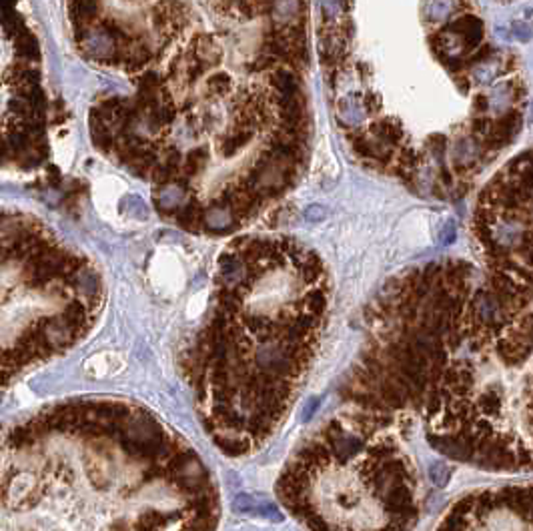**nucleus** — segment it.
<instances>
[{
    "label": "nucleus",
    "instance_id": "a878e982",
    "mask_svg": "<svg viewBox=\"0 0 533 531\" xmlns=\"http://www.w3.org/2000/svg\"><path fill=\"white\" fill-rule=\"evenodd\" d=\"M249 69H251L253 73H271V71L277 69V59H275L273 54H269V52H263V54H259V57L251 62Z\"/></svg>",
    "mask_w": 533,
    "mask_h": 531
},
{
    "label": "nucleus",
    "instance_id": "4468645a",
    "mask_svg": "<svg viewBox=\"0 0 533 531\" xmlns=\"http://www.w3.org/2000/svg\"><path fill=\"white\" fill-rule=\"evenodd\" d=\"M191 54H193L197 61H201L205 64L206 69L211 66H217L221 62V47L217 45V40L211 37V35H199L194 37L193 45H191Z\"/></svg>",
    "mask_w": 533,
    "mask_h": 531
},
{
    "label": "nucleus",
    "instance_id": "f03ea898",
    "mask_svg": "<svg viewBox=\"0 0 533 531\" xmlns=\"http://www.w3.org/2000/svg\"><path fill=\"white\" fill-rule=\"evenodd\" d=\"M327 307L325 267L291 237H239L218 257L187 375L201 423L227 455L259 451L279 431L315 363Z\"/></svg>",
    "mask_w": 533,
    "mask_h": 531
},
{
    "label": "nucleus",
    "instance_id": "9d476101",
    "mask_svg": "<svg viewBox=\"0 0 533 531\" xmlns=\"http://www.w3.org/2000/svg\"><path fill=\"white\" fill-rule=\"evenodd\" d=\"M187 182L184 179H175V181L158 185L155 191V205L158 213L163 215H177V211L181 209L189 199H187Z\"/></svg>",
    "mask_w": 533,
    "mask_h": 531
},
{
    "label": "nucleus",
    "instance_id": "bb28decb",
    "mask_svg": "<svg viewBox=\"0 0 533 531\" xmlns=\"http://www.w3.org/2000/svg\"><path fill=\"white\" fill-rule=\"evenodd\" d=\"M341 2H343V0H321V8H323L325 18H335V16L339 14Z\"/></svg>",
    "mask_w": 533,
    "mask_h": 531
},
{
    "label": "nucleus",
    "instance_id": "9b49d317",
    "mask_svg": "<svg viewBox=\"0 0 533 531\" xmlns=\"http://www.w3.org/2000/svg\"><path fill=\"white\" fill-rule=\"evenodd\" d=\"M88 124H90V139H93V145L97 146L100 153H110V151L117 146L115 131H112V127H110L109 122H105V119L100 117L97 107L90 110Z\"/></svg>",
    "mask_w": 533,
    "mask_h": 531
},
{
    "label": "nucleus",
    "instance_id": "393cba45",
    "mask_svg": "<svg viewBox=\"0 0 533 531\" xmlns=\"http://www.w3.org/2000/svg\"><path fill=\"white\" fill-rule=\"evenodd\" d=\"M136 85H139V93H158L163 88V78L157 71H146L139 78H136Z\"/></svg>",
    "mask_w": 533,
    "mask_h": 531
},
{
    "label": "nucleus",
    "instance_id": "aec40b11",
    "mask_svg": "<svg viewBox=\"0 0 533 531\" xmlns=\"http://www.w3.org/2000/svg\"><path fill=\"white\" fill-rule=\"evenodd\" d=\"M206 161H209V151H206V146H197L193 151H189V155L184 157V163H182V177H184V179H193V177H197L201 170L205 169Z\"/></svg>",
    "mask_w": 533,
    "mask_h": 531
},
{
    "label": "nucleus",
    "instance_id": "ddd939ff",
    "mask_svg": "<svg viewBox=\"0 0 533 531\" xmlns=\"http://www.w3.org/2000/svg\"><path fill=\"white\" fill-rule=\"evenodd\" d=\"M367 133L373 134L375 139L387 143V145L397 148V151H399L401 146H405L403 145V141H405V131H403L401 122L391 119V117H385V119H379V121L373 122V124L369 127Z\"/></svg>",
    "mask_w": 533,
    "mask_h": 531
},
{
    "label": "nucleus",
    "instance_id": "f257e3e1",
    "mask_svg": "<svg viewBox=\"0 0 533 531\" xmlns=\"http://www.w3.org/2000/svg\"><path fill=\"white\" fill-rule=\"evenodd\" d=\"M218 511L201 455L133 403L64 401L4 437L2 531H215Z\"/></svg>",
    "mask_w": 533,
    "mask_h": 531
},
{
    "label": "nucleus",
    "instance_id": "1a4fd4ad",
    "mask_svg": "<svg viewBox=\"0 0 533 531\" xmlns=\"http://www.w3.org/2000/svg\"><path fill=\"white\" fill-rule=\"evenodd\" d=\"M239 225V217L223 201H215L203 211V231L211 235H229Z\"/></svg>",
    "mask_w": 533,
    "mask_h": 531
},
{
    "label": "nucleus",
    "instance_id": "6e6552de",
    "mask_svg": "<svg viewBox=\"0 0 533 531\" xmlns=\"http://www.w3.org/2000/svg\"><path fill=\"white\" fill-rule=\"evenodd\" d=\"M182 23H184V8H182L181 2L160 0L153 8V25L165 40H170L175 37V33H179Z\"/></svg>",
    "mask_w": 533,
    "mask_h": 531
},
{
    "label": "nucleus",
    "instance_id": "5701e85b",
    "mask_svg": "<svg viewBox=\"0 0 533 531\" xmlns=\"http://www.w3.org/2000/svg\"><path fill=\"white\" fill-rule=\"evenodd\" d=\"M2 28L6 33V37L18 38L20 35L26 33V25L23 21V16L16 13L14 8H8V11H2Z\"/></svg>",
    "mask_w": 533,
    "mask_h": 531
},
{
    "label": "nucleus",
    "instance_id": "f8f14e48",
    "mask_svg": "<svg viewBox=\"0 0 533 531\" xmlns=\"http://www.w3.org/2000/svg\"><path fill=\"white\" fill-rule=\"evenodd\" d=\"M275 26H293L301 25L305 16V6L301 0H273L271 14Z\"/></svg>",
    "mask_w": 533,
    "mask_h": 531
},
{
    "label": "nucleus",
    "instance_id": "b1692460",
    "mask_svg": "<svg viewBox=\"0 0 533 531\" xmlns=\"http://www.w3.org/2000/svg\"><path fill=\"white\" fill-rule=\"evenodd\" d=\"M233 88V78L227 73H215L206 78V91L213 97H225Z\"/></svg>",
    "mask_w": 533,
    "mask_h": 531
},
{
    "label": "nucleus",
    "instance_id": "a211bd4d",
    "mask_svg": "<svg viewBox=\"0 0 533 531\" xmlns=\"http://www.w3.org/2000/svg\"><path fill=\"white\" fill-rule=\"evenodd\" d=\"M253 136L254 131H249V129H237V131L225 134V136L221 139V143H218V153L227 158L235 157L241 148H245V146L253 141Z\"/></svg>",
    "mask_w": 533,
    "mask_h": 531
},
{
    "label": "nucleus",
    "instance_id": "412c9836",
    "mask_svg": "<svg viewBox=\"0 0 533 531\" xmlns=\"http://www.w3.org/2000/svg\"><path fill=\"white\" fill-rule=\"evenodd\" d=\"M14 52H16V57H18L20 61L25 62H37L38 59H40V49H38L37 38L33 37L28 30H26L25 35H20L18 38H14Z\"/></svg>",
    "mask_w": 533,
    "mask_h": 531
},
{
    "label": "nucleus",
    "instance_id": "c85d7f7f",
    "mask_svg": "<svg viewBox=\"0 0 533 531\" xmlns=\"http://www.w3.org/2000/svg\"><path fill=\"white\" fill-rule=\"evenodd\" d=\"M14 2H16V0H2V11L14 8Z\"/></svg>",
    "mask_w": 533,
    "mask_h": 531
},
{
    "label": "nucleus",
    "instance_id": "dca6fc26",
    "mask_svg": "<svg viewBox=\"0 0 533 531\" xmlns=\"http://www.w3.org/2000/svg\"><path fill=\"white\" fill-rule=\"evenodd\" d=\"M269 85H271V91L277 95H301L299 78L289 66H277L275 71H271Z\"/></svg>",
    "mask_w": 533,
    "mask_h": 531
},
{
    "label": "nucleus",
    "instance_id": "20e7f679",
    "mask_svg": "<svg viewBox=\"0 0 533 531\" xmlns=\"http://www.w3.org/2000/svg\"><path fill=\"white\" fill-rule=\"evenodd\" d=\"M2 237V261L16 275L13 285H4V295L38 301L4 319L2 373L8 387L90 333L102 305V281L85 257L66 251L33 218L4 215Z\"/></svg>",
    "mask_w": 533,
    "mask_h": 531
},
{
    "label": "nucleus",
    "instance_id": "7ed1b4c3",
    "mask_svg": "<svg viewBox=\"0 0 533 531\" xmlns=\"http://www.w3.org/2000/svg\"><path fill=\"white\" fill-rule=\"evenodd\" d=\"M277 494L307 531H411L421 511L419 475L397 427L359 409L295 449Z\"/></svg>",
    "mask_w": 533,
    "mask_h": 531
},
{
    "label": "nucleus",
    "instance_id": "2eb2a0df",
    "mask_svg": "<svg viewBox=\"0 0 533 531\" xmlns=\"http://www.w3.org/2000/svg\"><path fill=\"white\" fill-rule=\"evenodd\" d=\"M203 211L205 206H201L199 199L197 197H189V201L177 211V225L181 229L189 231V233H199L203 231Z\"/></svg>",
    "mask_w": 533,
    "mask_h": 531
},
{
    "label": "nucleus",
    "instance_id": "f3484780",
    "mask_svg": "<svg viewBox=\"0 0 533 531\" xmlns=\"http://www.w3.org/2000/svg\"><path fill=\"white\" fill-rule=\"evenodd\" d=\"M151 59H153L151 49L146 45H143V42L134 40L133 45L122 52V69L127 73H139V71H143V66H146L151 62Z\"/></svg>",
    "mask_w": 533,
    "mask_h": 531
},
{
    "label": "nucleus",
    "instance_id": "0eeeda50",
    "mask_svg": "<svg viewBox=\"0 0 533 531\" xmlns=\"http://www.w3.org/2000/svg\"><path fill=\"white\" fill-rule=\"evenodd\" d=\"M218 201H223L225 205L229 206L230 211L239 217L241 223L253 218L257 215V211H259V206L263 205V199L257 193H253V191H249L241 182L239 185H229L223 191Z\"/></svg>",
    "mask_w": 533,
    "mask_h": 531
},
{
    "label": "nucleus",
    "instance_id": "4be33fe9",
    "mask_svg": "<svg viewBox=\"0 0 533 531\" xmlns=\"http://www.w3.org/2000/svg\"><path fill=\"white\" fill-rule=\"evenodd\" d=\"M221 8L225 14L241 18V21H251L257 16L253 0H221Z\"/></svg>",
    "mask_w": 533,
    "mask_h": 531
},
{
    "label": "nucleus",
    "instance_id": "cd10ccee",
    "mask_svg": "<svg viewBox=\"0 0 533 531\" xmlns=\"http://www.w3.org/2000/svg\"><path fill=\"white\" fill-rule=\"evenodd\" d=\"M379 107H381V103H379V97H377L375 93H369V95L363 98L365 112H377Z\"/></svg>",
    "mask_w": 533,
    "mask_h": 531
},
{
    "label": "nucleus",
    "instance_id": "423d86ee",
    "mask_svg": "<svg viewBox=\"0 0 533 531\" xmlns=\"http://www.w3.org/2000/svg\"><path fill=\"white\" fill-rule=\"evenodd\" d=\"M76 42L88 59L97 62H121L122 49L105 26L76 30Z\"/></svg>",
    "mask_w": 533,
    "mask_h": 531
},
{
    "label": "nucleus",
    "instance_id": "39448f33",
    "mask_svg": "<svg viewBox=\"0 0 533 531\" xmlns=\"http://www.w3.org/2000/svg\"><path fill=\"white\" fill-rule=\"evenodd\" d=\"M435 531H533V489L469 495Z\"/></svg>",
    "mask_w": 533,
    "mask_h": 531
},
{
    "label": "nucleus",
    "instance_id": "6ab92c4d",
    "mask_svg": "<svg viewBox=\"0 0 533 531\" xmlns=\"http://www.w3.org/2000/svg\"><path fill=\"white\" fill-rule=\"evenodd\" d=\"M6 81L13 83L14 88H25V86H37L38 81H40V73L38 69L30 66L28 62H16L8 69L6 73Z\"/></svg>",
    "mask_w": 533,
    "mask_h": 531
}]
</instances>
